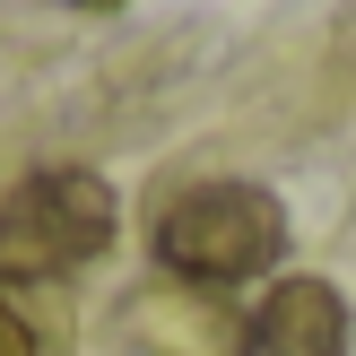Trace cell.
<instances>
[{"label":"cell","instance_id":"cell-1","mask_svg":"<svg viewBox=\"0 0 356 356\" xmlns=\"http://www.w3.org/2000/svg\"><path fill=\"white\" fill-rule=\"evenodd\" d=\"M287 252V209L261 183H191L156 209V261L165 278H191V287H243V278L278 270Z\"/></svg>","mask_w":356,"mask_h":356},{"label":"cell","instance_id":"cell-6","mask_svg":"<svg viewBox=\"0 0 356 356\" xmlns=\"http://www.w3.org/2000/svg\"><path fill=\"white\" fill-rule=\"evenodd\" d=\"M79 9H113V0H79Z\"/></svg>","mask_w":356,"mask_h":356},{"label":"cell","instance_id":"cell-5","mask_svg":"<svg viewBox=\"0 0 356 356\" xmlns=\"http://www.w3.org/2000/svg\"><path fill=\"white\" fill-rule=\"evenodd\" d=\"M0 356H44V339H35V322L0 296Z\"/></svg>","mask_w":356,"mask_h":356},{"label":"cell","instance_id":"cell-4","mask_svg":"<svg viewBox=\"0 0 356 356\" xmlns=\"http://www.w3.org/2000/svg\"><path fill=\"white\" fill-rule=\"evenodd\" d=\"M243 356H348V296L330 278H278L243 313Z\"/></svg>","mask_w":356,"mask_h":356},{"label":"cell","instance_id":"cell-2","mask_svg":"<svg viewBox=\"0 0 356 356\" xmlns=\"http://www.w3.org/2000/svg\"><path fill=\"white\" fill-rule=\"evenodd\" d=\"M113 183L87 165H44L0 200V278H70L113 252Z\"/></svg>","mask_w":356,"mask_h":356},{"label":"cell","instance_id":"cell-3","mask_svg":"<svg viewBox=\"0 0 356 356\" xmlns=\"http://www.w3.org/2000/svg\"><path fill=\"white\" fill-rule=\"evenodd\" d=\"M131 339L148 356H243V313L218 287L156 278V287L131 296Z\"/></svg>","mask_w":356,"mask_h":356}]
</instances>
